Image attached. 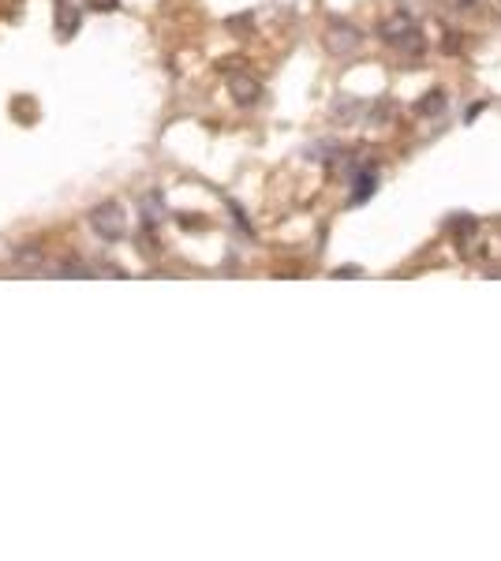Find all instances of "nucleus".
Wrapping results in <instances>:
<instances>
[{
	"label": "nucleus",
	"instance_id": "obj_1",
	"mask_svg": "<svg viewBox=\"0 0 501 561\" xmlns=\"http://www.w3.org/2000/svg\"><path fill=\"white\" fill-rule=\"evenodd\" d=\"M378 34H381V42H386L389 49H401L404 57H419V53H423V45H427L419 23L408 16V11H393L389 19H381Z\"/></svg>",
	"mask_w": 501,
	"mask_h": 561
},
{
	"label": "nucleus",
	"instance_id": "obj_2",
	"mask_svg": "<svg viewBox=\"0 0 501 561\" xmlns=\"http://www.w3.org/2000/svg\"><path fill=\"white\" fill-rule=\"evenodd\" d=\"M90 229L98 232L101 240H120L124 232H127V214H124V206L120 202H98L94 210H90Z\"/></svg>",
	"mask_w": 501,
	"mask_h": 561
},
{
	"label": "nucleus",
	"instance_id": "obj_3",
	"mask_svg": "<svg viewBox=\"0 0 501 561\" xmlns=\"http://www.w3.org/2000/svg\"><path fill=\"white\" fill-rule=\"evenodd\" d=\"M326 45H329V53H340V57H348V53H355V49L363 45V34L355 30V27H348V23H329V34H326Z\"/></svg>",
	"mask_w": 501,
	"mask_h": 561
},
{
	"label": "nucleus",
	"instance_id": "obj_4",
	"mask_svg": "<svg viewBox=\"0 0 501 561\" xmlns=\"http://www.w3.org/2000/svg\"><path fill=\"white\" fill-rule=\"evenodd\" d=\"M229 94L236 98V105H255L262 98V83L250 79L247 71H229Z\"/></svg>",
	"mask_w": 501,
	"mask_h": 561
},
{
	"label": "nucleus",
	"instance_id": "obj_5",
	"mask_svg": "<svg viewBox=\"0 0 501 561\" xmlns=\"http://www.w3.org/2000/svg\"><path fill=\"white\" fill-rule=\"evenodd\" d=\"M75 30H79V8L68 4V0H60L57 4V34L60 37H75Z\"/></svg>",
	"mask_w": 501,
	"mask_h": 561
},
{
	"label": "nucleus",
	"instance_id": "obj_6",
	"mask_svg": "<svg viewBox=\"0 0 501 561\" xmlns=\"http://www.w3.org/2000/svg\"><path fill=\"white\" fill-rule=\"evenodd\" d=\"M374 168H359V176H355V191H352V206H359V202H367L374 195Z\"/></svg>",
	"mask_w": 501,
	"mask_h": 561
},
{
	"label": "nucleus",
	"instance_id": "obj_7",
	"mask_svg": "<svg viewBox=\"0 0 501 561\" xmlns=\"http://www.w3.org/2000/svg\"><path fill=\"white\" fill-rule=\"evenodd\" d=\"M442 109H445V94H442V90H430V94H423V98L415 101V112L419 116H438Z\"/></svg>",
	"mask_w": 501,
	"mask_h": 561
},
{
	"label": "nucleus",
	"instance_id": "obj_8",
	"mask_svg": "<svg viewBox=\"0 0 501 561\" xmlns=\"http://www.w3.org/2000/svg\"><path fill=\"white\" fill-rule=\"evenodd\" d=\"M453 232H456V236H471V232H476V221H471L468 214H460V217L453 221Z\"/></svg>",
	"mask_w": 501,
	"mask_h": 561
},
{
	"label": "nucleus",
	"instance_id": "obj_9",
	"mask_svg": "<svg viewBox=\"0 0 501 561\" xmlns=\"http://www.w3.org/2000/svg\"><path fill=\"white\" fill-rule=\"evenodd\" d=\"M16 258H19V262H23V266H26V262H30V266H34V262H42V251H38V247L30 243V251H26V247H19V251H16Z\"/></svg>",
	"mask_w": 501,
	"mask_h": 561
},
{
	"label": "nucleus",
	"instance_id": "obj_10",
	"mask_svg": "<svg viewBox=\"0 0 501 561\" xmlns=\"http://www.w3.org/2000/svg\"><path fill=\"white\" fill-rule=\"evenodd\" d=\"M180 225H183V229H202V221H195V214H183Z\"/></svg>",
	"mask_w": 501,
	"mask_h": 561
},
{
	"label": "nucleus",
	"instance_id": "obj_11",
	"mask_svg": "<svg viewBox=\"0 0 501 561\" xmlns=\"http://www.w3.org/2000/svg\"><path fill=\"white\" fill-rule=\"evenodd\" d=\"M90 8H98V11H113V8H116V0H90Z\"/></svg>",
	"mask_w": 501,
	"mask_h": 561
},
{
	"label": "nucleus",
	"instance_id": "obj_12",
	"mask_svg": "<svg viewBox=\"0 0 501 561\" xmlns=\"http://www.w3.org/2000/svg\"><path fill=\"white\" fill-rule=\"evenodd\" d=\"M456 4H471V0H456Z\"/></svg>",
	"mask_w": 501,
	"mask_h": 561
}]
</instances>
